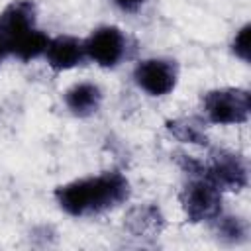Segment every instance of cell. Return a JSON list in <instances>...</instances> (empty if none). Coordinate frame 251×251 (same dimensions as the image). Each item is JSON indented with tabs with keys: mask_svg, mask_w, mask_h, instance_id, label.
Listing matches in <instances>:
<instances>
[{
	"mask_svg": "<svg viewBox=\"0 0 251 251\" xmlns=\"http://www.w3.org/2000/svg\"><path fill=\"white\" fill-rule=\"evenodd\" d=\"M129 196V182L118 171H108L96 176H84L67 182L55 190V200L63 212L75 218L116 208Z\"/></svg>",
	"mask_w": 251,
	"mask_h": 251,
	"instance_id": "1",
	"label": "cell"
},
{
	"mask_svg": "<svg viewBox=\"0 0 251 251\" xmlns=\"http://www.w3.org/2000/svg\"><path fill=\"white\" fill-rule=\"evenodd\" d=\"M184 216L194 222H212L222 214V190L204 175H194L180 192Z\"/></svg>",
	"mask_w": 251,
	"mask_h": 251,
	"instance_id": "2",
	"label": "cell"
},
{
	"mask_svg": "<svg viewBox=\"0 0 251 251\" xmlns=\"http://www.w3.org/2000/svg\"><path fill=\"white\" fill-rule=\"evenodd\" d=\"M204 114L218 126L243 124L251 112V96L245 88H216L204 94Z\"/></svg>",
	"mask_w": 251,
	"mask_h": 251,
	"instance_id": "3",
	"label": "cell"
},
{
	"mask_svg": "<svg viewBox=\"0 0 251 251\" xmlns=\"http://www.w3.org/2000/svg\"><path fill=\"white\" fill-rule=\"evenodd\" d=\"M176 78H178V71L175 61L163 57L143 59L133 71L135 84L149 96L169 94L176 86Z\"/></svg>",
	"mask_w": 251,
	"mask_h": 251,
	"instance_id": "4",
	"label": "cell"
},
{
	"mask_svg": "<svg viewBox=\"0 0 251 251\" xmlns=\"http://www.w3.org/2000/svg\"><path fill=\"white\" fill-rule=\"evenodd\" d=\"M126 35L116 25H102L84 39V55L100 67H116L126 55Z\"/></svg>",
	"mask_w": 251,
	"mask_h": 251,
	"instance_id": "5",
	"label": "cell"
},
{
	"mask_svg": "<svg viewBox=\"0 0 251 251\" xmlns=\"http://www.w3.org/2000/svg\"><path fill=\"white\" fill-rule=\"evenodd\" d=\"M204 176L220 190H241L247 186V165L237 153L216 151L210 163H204Z\"/></svg>",
	"mask_w": 251,
	"mask_h": 251,
	"instance_id": "6",
	"label": "cell"
},
{
	"mask_svg": "<svg viewBox=\"0 0 251 251\" xmlns=\"http://www.w3.org/2000/svg\"><path fill=\"white\" fill-rule=\"evenodd\" d=\"M35 29V6L31 0H14L0 14V33L8 47L20 35Z\"/></svg>",
	"mask_w": 251,
	"mask_h": 251,
	"instance_id": "7",
	"label": "cell"
},
{
	"mask_svg": "<svg viewBox=\"0 0 251 251\" xmlns=\"http://www.w3.org/2000/svg\"><path fill=\"white\" fill-rule=\"evenodd\" d=\"M45 59L47 65L53 71H69L76 65L82 63L84 55V41L73 35H57L49 39L47 49H45Z\"/></svg>",
	"mask_w": 251,
	"mask_h": 251,
	"instance_id": "8",
	"label": "cell"
},
{
	"mask_svg": "<svg viewBox=\"0 0 251 251\" xmlns=\"http://www.w3.org/2000/svg\"><path fill=\"white\" fill-rule=\"evenodd\" d=\"M65 104L75 116H90L102 104V90L94 82H76L65 92Z\"/></svg>",
	"mask_w": 251,
	"mask_h": 251,
	"instance_id": "9",
	"label": "cell"
},
{
	"mask_svg": "<svg viewBox=\"0 0 251 251\" xmlns=\"http://www.w3.org/2000/svg\"><path fill=\"white\" fill-rule=\"evenodd\" d=\"M126 226L137 237L157 235L163 227V214L155 204H141L129 210L126 216Z\"/></svg>",
	"mask_w": 251,
	"mask_h": 251,
	"instance_id": "10",
	"label": "cell"
},
{
	"mask_svg": "<svg viewBox=\"0 0 251 251\" xmlns=\"http://www.w3.org/2000/svg\"><path fill=\"white\" fill-rule=\"evenodd\" d=\"M47 43H49V37L41 29L35 27L31 31L20 35L18 39H14L8 47V53L18 57L20 61H31V59H37L39 55L45 53Z\"/></svg>",
	"mask_w": 251,
	"mask_h": 251,
	"instance_id": "11",
	"label": "cell"
},
{
	"mask_svg": "<svg viewBox=\"0 0 251 251\" xmlns=\"http://www.w3.org/2000/svg\"><path fill=\"white\" fill-rule=\"evenodd\" d=\"M169 131L184 143H194V145H206V133L204 126L194 120V118H180V120H171L167 122Z\"/></svg>",
	"mask_w": 251,
	"mask_h": 251,
	"instance_id": "12",
	"label": "cell"
},
{
	"mask_svg": "<svg viewBox=\"0 0 251 251\" xmlns=\"http://www.w3.org/2000/svg\"><path fill=\"white\" fill-rule=\"evenodd\" d=\"M216 233L220 239H226L229 243H241L247 239V224L239 216H224L220 214L216 220Z\"/></svg>",
	"mask_w": 251,
	"mask_h": 251,
	"instance_id": "13",
	"label": "cell"
},
{
	"mask_svg": "<svg viewBox=\"0 0 251 251\" xmlns=\"http://www.w3.org/2000/svg\"><path fill=\"white\" fill-rule=\"evenodd\" d=\"M251 25L245 24L243 27L237 29V33L233 35V41H231V49L235 53V57H239L243 63H249L251 59Z\"/></svg>",
	"mask_w": 251,
	"mask_h": 251,
	"instance_id": "14",
	"label": "cell"
},
{
	"mask_svg": "<svg viewBox=\"0 0 251 251\" xmlns=\"http://www.w3.org/2000/svg\"><path fill=\"white\" fill-rule=\"evenodd\" d=\"M122 12H129V14H133V12H137L143 4H145V0H112Z\"/></svg>",
	"mask_w": 251,
	"mask_h": 251,
	"instance_id": "15",
	"label": "cell"
},
{
	"mask_svg": "<svg viewBox=\"0 0 251 251\" xmlns=\"http://www.w3.org/2000/svg\"><path fill=\"white\" fill-rule=\"evenodd\" d=\"M4 55H8V43H6V39H4V35L0 33V59H2Z\"/></svg>",
	"mask_w": 251,
	"mask_h": 251,
	"instance_id": "16",
	"label": "cell"
}]
</instances>
